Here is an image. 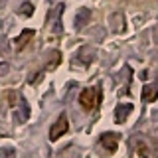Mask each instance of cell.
<instances>
[{
  "label": "cell",
  "instance_id": "3957f363",
  "mask_svg": "<svg viewBox=\"0 0 158 158\" xmlns=\"http://www.w3.org/2000/svg\"><path fill=\"white\" fill-rule=\"evenodd\" d=\"M99 142H101V146L107 152H115L117 146H118V135L117 132H105V135L99 138Z\"/></svg>",
  "mask_w": 158,
  "mask_h": 158
},
{
  "label": "cell",
  "instance_id": "5b68a950",
  "mask_svg": "<svg viewBox=\"0 0 158 158\" xmlns=\"http://www.w3.org/2000/svg\"><path fill=\"white\" fill-rule=\"evenodd\" d=\"M156 95H158V85H146L142 87V99L148 103L156 101Z\"/></svg>",
  "mask_w": 158,
  "mask_h": 158
},
{
  "label": "cell",
  "instance_id": "277c9868",
  "mask_svg": "<svg viewBox=\"0 0 158 158\" xmlns=\"http://www.w3.org/2000/svg\"><path fill=\"white\" fill-rule=\"evenodd\" d=\"M131 111H132V105H118L117 111H115V121L117 123H125Z\"/></svg>",
  "mask_w": 158,
  "mask_h": 158
},
{
  "label": "cell",
  "instance_id": "7a4b0ae2",
  "mask_svg": "<svg viewBox=\"0 0 158 158\" xmlns=\"http://www.w3.org/2000/svg\"><path fill=\"white\" fill-rule=\"evenodd\" d=\"M67 128H69L67 117H65V115H59V117H57V121L53 123L52 131H49V140H52V142L59 140V138H61V136H63V135L67 132Z\"/></svg>",
  "mask_w": 158,
  "mask_h": 158
},
{
  "label": "cell",
  "instance_id": "8992f818",
  "mask_svg": "<svg viewBox=\"0 0 158 158\" xmlns=\"http://www.w3.org/2000/svg\"><path fill=\"white\" fill-rule=\"evenodd\" d=\"M32 38H34V30H24L22 36L14 40V46H16V49H22L24 46H26V42H28V40H32Z\"/></svg>",
  "mask_w": 158,
  "mask_h": 158
},
{
  "label": "cell",
  "instance_id": "6da1fadb",
  "mask_svg": "<svg viewBox=\"0 0 158 158\" xmlns=\"http://www.w3.org/2000/svg\"><path fill=\"white\" fill-rule=\"evenodd\" d=\"M99 103H101V89L99 87H87V89H83L81 95H79V105L85 109V111L97 109Z\"/></svg>",
  "mask_w": 158,
  "mask_h": 158
}]
</instances>
